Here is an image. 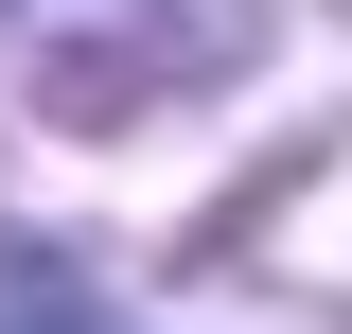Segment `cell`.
<instances>
[{
	"label": "cell",
	"instance_id": "cell-1",
	"mask_svg": "<svg viewBox=\"0 0 352 334\" xmlns=\"http://www.w3.org/2000/svg\"><path fill=\"white\" fill-rule=\"evenodd\" d=\"M247 53V0H0V71L53 124H124L159 88H212Z\"/></svg>",
	"mask_w": 352,
	"mask_h": 334
}]
</instances>
